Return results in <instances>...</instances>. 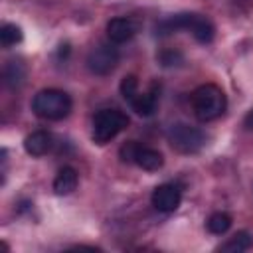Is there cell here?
<instances>
[{
    "mask_svg": "<svg viewBox=\"0 0 253 253\" xmlns=\"http://www.w3.org/2000/svg\"><path fill=\"white\" fill-rule=\"evenodd\" d=\"M225 107H227L225 93L213 83L200 85L192 93V109H194V115L198 117V121H202V123L219 119L223 115Z\"/></svg>",
    "mask_w": 253,
    "mask_h": 253,
    "instance_id": "cell-1",
    "label": "cell"
},
{
    "mask_svg": "<svg viewBox=\"0 0 253 253\" xmlns=\"http://www.w3.org/2000/svg\"><path fill=\"white\" fill-rule=\"evenodd\" d=\"M71 97L61 89H43L34 95L32 111L45 121H61L71 113Z\"/></svg>",
    "mask_w": 253,
    "mask_h": 253,
    "instance_id": "cell-2",
    "label": "cell"
},
{
    "mask_svg": "<svg viewBox=\"0 0 253 253\" xmlns=\"http://www.w3.org/2000/svg\"><path fill=\"white\" fill-rule=\"evenodd\" d=\"M128 125V117L119 109H103L93 119V140L97 144H107Z\"/></svg>",
    "mask_w": 253,
    "mask_h": 253,
    "instance_id": "cell-3",
    "label": "cell"
},
{
    "mask_svg": "<svg viewBox=\"0 0 253 253\" xmlns=\"http://www.w3.org/2000/svg\"><path fill=\"white\" fill-rule=\"evenodd\" d=\"M168 136V142L172 144V148H176L178 152H184V154H192V152H198L204 144H206V134L196 128V126H190L186 123H176L168 128L166 132Z\"/></svg>",
    "mask_w": 253,
    "mask_h": 253,
    "instance_id": "cell-4",
    "label": "cell"
},
{
    "mask_svg": "<svg viewBox=\"0 0 253 253\" xmlns=\"http://www.w3.org/2000/svg\"><path fill=\"white\" fill-rule=\"evenodd\" d=\"M119 63V51L111 43L95 45L87 55V67L95 75H109Z\"/></svg>",
    "mask_w": 253,
    "mask_h": 253,
    "instance_id": "cell-5",
    "label": "cell"
},
{
    "mask_svg": "<svg viewBox=\"0 0 253 253\" xmlns=\"http://www.w3.org/2000/svg\"><path fill=\"white\" fill-rule=\"evenodd\" d=\"M150 202L158 211H164V213L174 211L182 202V190L176 184H160L154 188Z\"/></svg>",
    "mask_w": 253,
    "mask_h": 253,
    "instance_id": "cell-6",
    "label": "cell"
},
{
    "mask_svg": "<svg viewBox=\"0 0 253 253\" xmlns=\"http://www.w3.org/2000/svg\"><path fill=\"white\" fill-rule=\"evenodd\" d=\"M184 30L192 32V36L200 43H210L213 40V34H215L213 24L206 16L192 14V12H184Z\"/></svg>",
    "mask_w": 253,
    "mask_h": 253,
    "instance_id": "cell-7",
    "label": "cell"
},
{
    "mask_svg": "<svg viewBox=\"0 0 253 253\" xmlns=\"http://www.w3.org/2000/svg\"><path fill=\"white\" fill-rule=\"evenodd\" d=\"M138 32V24L130 18H113L107 24V36L113 43H125Z\"/></svg>",
    "mask_w": 253,
    "mask_h": 253,
    "instance_id": "cell-8",
    "label": "cell"
},
{
    "mask_svg": "<svg viewBox=\"0 0 253 253\" xmlns=\"http://www.w3.org/2000/svg\"><path fill=\"white\" fill-rule=\"evenodd\" d=\"M51 144H53L51 134L45 132V130H36L32 134H28L26 140H24V148L32 156H43V154H47L51 150Z\"/></svg>",
    "mask_w": 253,
    "mask_h": 253,
    "instance_id": "cell-9",
    "label": "cell"
},
{
    "mask_svg": "<svg viewBox=\"0 0 253 253\" xmlns=\"http://www.w3.org/2000/svg\"><path fill=\"white\" fill-rule=\"evenodd\" d=\"M132 162H134L136 166H140L142 170L154 172V170L162 168V164H164V156H162L158 150H154V148H148V146H140V144H138Z\"/></svg>",
    "mask_w": 253,
    "mask_h": 253,
    "instance_id": "cell-10",
    "label": "cell"
},
{
    "mask_svg": "<svg viewBox=\"0 0 253 253\" xmlns=\"http://www.w3.org/2000/svg\"><path fill=\"white\" fill-rule=\"evenodd\" d=\"M77 182H79V178H77L75 168L63 166V168L57 172L55 180H53V192H55L57 196H67V194H71V192L77 188Z\"/></svg>",
    "mask_w": 253,
    "mask_h": 253,
    "instance_id": "cell-11",
    "label": "cell"
},
{
    "mask_svg": "<svg viewBox=\"0 0 253 253\" xmlns=\"http://www.w3.org/2000/svg\"><path fill=\"white\" fill-rule=\"evenodd\" d=\"M128 103H130L132 111H136L138 115H142V117H150V115L156 111L158 97H156L154 91H148V93H140V91H138Z\"/></svg>",
    "mask_w": 253,
    "mask_h": 253,
    "instance_id": "cell-12",
    "label": "cell"
},
{
    "mask_svg": "<svg viewBox=\"0 0 253 253\" xmlns=\"http://www.w3.org/2000/svg\"><path fill=\"white\" fill-rule=\"evenodd\" d=\"M26 79V65L20 59H10L4 67V83L10 89H18Z\"/></svg>",
    "mask_w": 253,
    "mask_h": 253,
    "instance_id": "cell-13",
    "label": "cell"
},
{
    "mask_svg": "<svg viewBox=\"0 0 253 253\" xmlns=\"http://www.w3.org/2000/svg\"><path fill=\"white\" fill-rule=\"evenodd\" d=\"M253 245V239L247 231H237L233 237H229V241H225L219 249L221 251H227V253H243L247 249H251Z\"/></svg>",
    "mask_w": 253,
    "mask_h": 253,
    "instance_id": "cell-14",
    "label": "cell"
},
{
    "mask_svg": "<svg viewBox=\"0 0 253 253\" xmlns=\"http://www.w3.org/2000/svg\"><path fill=\"white\" fill-rule=\"evenodd\" d=\"M229 227H231V215H227L223 211H215L208 219V231H211L213 235H221Z\"/></svg>",
    "mask_w": 253,
    "mask_h": 253,
    "instance_id": "cell-15",
    "label": "cell"
},
{
    "mask_svg": "<svg viewBox=\"0 0 253 253\" xmlns=\"http://www.w3.org/2000/svg\"><path fill=\"white\" fill-rule=\"evenodd\" d=\"M18 42H22V30H20V26H16V24H4L0 28V43L4 47H10V45H16Z\"/></svg>",
    "mask_w": 253,
    "mask_h": 253,
    "instance_id": "cell-16",
    "label": "cell"
},
{
    "mask_svg": "<svg viewBox=\"0 0 253 253\" xmlns=\"http://www.w3.org/2000/svg\"><path fill=\"white\" fill-rule=\"evenodd\" d=\"M121 93L126 101H130L136 93H138V81L134 75H126L123 81H121Z\"/></svg>",
    "mask_w": 253,
    "mask_h": 253,
    "instance_id": "cell-17",
    "label": "cell"
},
{
    "mask_svg": "<svg viewBox=\"0 0 253 253\" xmlns=\"http://www.w3.org/2000/svg\"><path fill=\"white\" fill-rule=\"evenodd\" d=\"M158 59H160L162 65L170 67V65L182 63V53H180V51H174V49H166V51H162V53L158 55Z\"/></svg>",
    "mask_w": 253,
    "mask_h": 253,
    "instance_id": "cell-18",
    "label": "cell"
},
{
    "mask_svg": "<svg viewBox=\"0 0 253 253\" xmlns=\"http://www.w3.org/2000/svg\"><path fill=\"white\" fill-rule=\"evenodd\" d=\"M245 126L249 128V130H253V109L247 113V117H245Z\"/></svg>",
    "mask_w": 253,
    "mask_h": 253,
    "instance_id": "cell-19",
    "label": "cell"
}]
</instances>
